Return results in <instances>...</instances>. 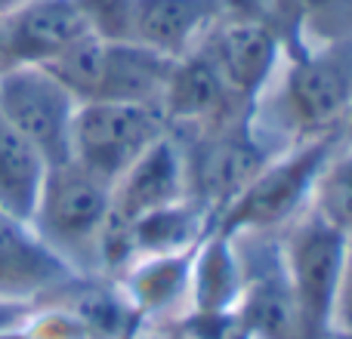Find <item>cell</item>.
Returning a JSON list of instances; mask_svg holds the SVG:
<instances>
[{
	"instance_id": "6da1fadb",
	"label": "cell",
	"mask_w": 352,
	"mask_h": 339,
	"mask_svg": "<svg viewBox=\"0 0 352 339\" xmlns=\"http://www.w3.org/2000/svg\"><path fill=\"white\" fill-rule=\"evenodd\" d=\"M269 90L272 96H260L254 121L275 142L294 145L343 133L352 111V34L285 53Z\"/></svg>"
},
{
	"instance_id": "7a4b0ae2",
	"label": "cell",
	"mask_w": 352,
	"mask_h": 339,
	"mask_svg": "<svg viewBox=\"0 0 352 339\" xmlns=\"http://www.w3.org/2000/svg\"><path fill=\"white\" fill-rule=\"evenodd\" d=\"M111 210V185L72 158L47 167L28 225L78 278L99 274V247Z\"/></svg>"
},
{
	"instance_id": "3957f363",
	"label": "cell",
	"mask_w": 352,
	"mask_h": 339,
	"mask_svg": "<svg viewBox=\"0 0 352 339\" xmlns=\"http://www.w3.org/2000/svg\"><path fill=\"white\" fill-rule=\"evenodd\" d=\"M343 133L285 145L210 222V229L235 237L244 231H281L309 207L312 188Z\"/></svg>"
},
{
	"instance_id": "277c9868",
	"label": "cell",
	"mask_w": 352,
	"mask_h": 339,
	"mask_svg": "<svg viewBox=\"0 0 352 339\" xmlns=\"http://www.w3.org/2000/svg\"><path fill=\"white\" fill-rule=\"evenodd\" d=\"M173 136L179 139L182 158H186L188 198L204 207L210 222L285 148L281 142H275L272 136H266L256 127L254 111L232 117L226 124H213V127Z\"/></svg>"
},
{
	"instance_id": "5b68a950",
	"label": "cell",
	"mask_w": 352,
	"mask_h": 339,
	"mask_svg": "<svg viewBox=\"0 0 352 339\" xmlns=\"http://www.w3.org/2000/svg\"><path fill=\"white\" fill-rule=\"evenodd\" d=\"M173 59L130 40L90 34L50 62L62 86L80 102H142L158 105Z\"/></svg>"
},
{
	"instance_id": "8992f818",
	"label": "cell",
	"mask_w": 352,
	"mask_h": 339,
	"mask_svg": "<svg viewBox=\"0 0 352 339\" xmlns=\"http://www.w3.org/2000/svg\"><path fill=\"white\" fill-rule=\"evenodd\" d=\"M281 259L309 339H334V303L343 272L346 231L306 207L278 231Z\"/></svg>"
},
{
	"instance_id": "52a82bcc",
	"label": "cell",
	"mask_w": 352,
	"mask_h": 339,
	"mask_svg": "<svg viewBox=\"0 0 352 339\" xmlns=\"http://www.w3.org/2000/svg\"><path fill=\"white\" fill-rule=\"evenodd\" d=\"M164 133H170V127L158 105L80 102L72 124V161L115 185Z\"/></svg>"
},
{
	"instance_id": "ba28073f",
	"label": "cell",
	"mask_w": 352,
	"mask_h": 339,
	"mask_svg": "<svg viewBox=\"0 0 352 339\" xmlns=\"http://www.w3.org/2000/svg\"><path fill=\"white\" fill-rule=\"evenodd\" d=\"M241 262V296L235 321L250 339H309L281 259L278 231H244L232 237Z\"/></svg>"
},
{
	"instance_id": "9c48e42d",
	"label": "cell",
	"mask_w": 352,
	"mask_h": 339,
	"mask_svg": "<svg viewBox=\"0 0 352 339\" xmlns=\"http://www.w3.org/2000/svg\"><path fill=\"white\" fill-rule=\"evenodd\" d=\"M78 99L43 65L0 71V115L37 148L47 167L72 158V124Z\"/></svg>"
},
{
	"instance_id": "30bf717a",
	"label": "cell",
	"mask_w": 352,
	"mask_h": 339,
	"mask_svg": "<svg viewBox=\"0 0 352 339\" xmlns=\"http://www.w3.org/2000/svg\"><path fill=\"white\" fill-rule=\"evenodd\" d=\"M90 34L84 0H22L0 16V71L50 65Z\"/></svg>"
},
{
	"instance_id": "8fae6325",
	"label": "cell",
	"mask_w": 352,
	"mask_h": 339,
	"mask_svg": "<svg viewBox=\"0 0 352 339\" xmlns=\"http://www.w3.org/2000/svg\"><path fill=\"white\" fill-rule=\"evenodd\" d=\"M219 78L241 102L256 105L285 59V43L272 28L241 19H219L198 43Z\"/></svg>"
},
{
	"instance_id": "7c38bea8",
	"label": "cell",
	"mask_w": 352,
	"mask_h": 339,
	"mask_svg": "<svg viewBox=\"0 0 352 339\" xmlns=\"http://www.w3.org/2000/svg\"><path fill=\"white\" fill-rule=\"evenodd\" d=\"M219 19V0H124L111 40H130L167 59H179L204 40Z\"/></svg>"
},
{
	"instance_id": "4fadbf2b",
	"label": "cell",
	"mask_w": 352,
	"mask_h": 339,
	"mask_svg": "<svg viewBox=\"0 0 352 339\" xmlns=\"http://www.w3.org/2000/svg\"><path fill=\"white\" fill-rule=\"evenodd\" d=\"M158 108L173 133H188V130L213 127V124L241 117L254 111L256 105L241 102L226 86V80L219 78V71L204 56V49L195 47L192 53L173 59Z\"/></svg>"
},
{
	"instance_id": "5bb4252c",
	"label": "cell",
	"mask_w": 352,
	"mask_h": 339,
	"mask_svg": "<svg viewBox=\"0 0 352 339\" xmlns=\"http://www.w3.org/2000/svg\"><path fill=\"white\" fill-rule=\"evenodd\" d=\"M186 194H188V182H186L182 145L173 133H164L111 185L109 219L115 225L130 229V222L140 219L142 213H152L158 207L170 204V200L186 198Z\"/></svg>"
},
{
	"instance_id": "9a60e30c",
	"label": "cell",
	"mask_w": 352,
	"mask_h": 339,
	"mask_svg": "<svg viewBox=\"0 0 352 339\" xmlns=\"http://www.w3.org/2000/svg\"><path fill=\"white\" fill-rule=\"evenodd\" d=\"M78 274L53 256L25 219L0 210V296L41 303Z\"/></svg>"
},
{
	"instance_id": "2e32d148",
	"label": "cell",
	"mask_w": 352,
	"mask_h": 339,
	"mask_svg": "<svg viewBox=\"0 0 352 339\" xmlns=\"http://www.w3.org/2000/svg\"><path fill=\"white\" fill-rule=\"evenodd\" d=\"M198 247V244H195ZM192 247V250H195ZM192 250L164 256L133 259L115 278L118 290L140 321H164L176 309L188 305V274H192Z\"/></svg>"
},
{
	"instance_id": "e0dca14e",
	"label": "cell",
	"mask_w": 352,
	"mask_h": 339,
	"mask_svg": "<svg viewBox=\"0 0 352 339\" xmlns=\"http://www.w3.org/2000/svg\"><path fill=\"white\" fill-rule=\"evenodd\" d=\"M241 296V262L229 235L207 229V235L192 250L188 274V315L223 318L232 315Z\"/></svg>"
},
{
	"instance_id": "ac0fdd59",
	"label": "cell",
	"mask_w": 352,
	"mask_h": 339,
	"mask_svg": "<svg viewBox=\"0 0 352 339\" xmlns=\"http://www.w3.org/2000/svg\"><path fill=\"white\" fill-rule=\"evenodd\" d=\"M207 229H210L207 210L186 194V198L170 200V204L133 219L127 229L130 250H133V259L164 256V253H186V250H192L207 235Z\"/></svg>"
},
{
	"instance_id": "d6986e66",
	"label": "cell",
	"mask_w": 352,
	"mask_h": 339,
	"mask_svg": "<svg viewBox=\"0 0 352 339\" xmlns=\"http://www.w3.org/2000/svg\"><path fill=\"white\" fill-rule=\"evenodd\" d=\"M43 176L47 161L0 115V210L28 222Z\"/></svg>"
},
{
	"instance_id": "ffe728a7",
	"label": "cell",
	"mask_w": 352,
	"mask_h": 339,
	"mask_svg": "<svg viewBox=\"0 0 352 339\" xmlns=\"http://www.w3.org/2000/svg\"><path fill=\"white\" fill-rule=\"evenodd\" d=\"M309 207L340 231H352V148L343 139L318 173Z\"/></svg>"
},
{
	"instance_id": "44dd1931",
	"label": "cell",
	"mask_w": 352,
	"mask_h": 339,
	"mask_svg": "<svg viewBox=\"0 0 352 339\" xmlns=\"http://www.w3.org/2000/svg\"><path fill=\"white\" fill-rule=\"evenodd\" d=\"M337 336H352V231L346 235L343 272H340V287H337V303H334V339Z\"/></svg>"
},
{
	"instance_id": "7402d4cb",
	"label": "cell",
	"mask_w": 352,
	"mask_h": 339,
	"mask_svg": "<svg viewBox=\"0 0 352 339\" xmlns=\"http://www.w3.org/2000/svg\"><path fill=\"white\" fill-rule=\"evenodd\" d=\"M34 309H37V303H31V299H6V296H0V336L12 334V330H22Z\"/></svg>"
},
{
	"instance_id": "603a6c76",
	"label": "cell",
	"mask_w": 352,
	"mask_h": 339,
	"mask_svg": "<svg viewBox=\"0 0 352 339\" xmlns=\"http://www.w3.org/2000/svg\"><path fill=\"white\" fill-rule=\"evenodd\" d=\"M133 339H188L182 330H176V334H152V336H133Z\"/></svg>"
},
{
	"instance_id": "cb8c5ba5",
	"label": "cell",
	"mask_w": 352,
	"mask_h": 339,
	"mask_svg": "<svg viewBox=\"0 0 352 339\" xmlns=\"http://www.w3.org/2000/svg\"><path fill=\"white\" fill-rule=\"evenodd\" d=\"M343 142L352 148V111H349V117H346V124H343Z\"/></svg>"
},
{
	"instance_id": "d4e9b609",
	"label": "cell",
	"mask_w": 352,
	"mask_h": 339,
	"mask_svg": "<svg viewBox=\"0 0 352 339\" xmlns=\"http://www.w3.org/2000/svg\"><path fill=\"white\" fill-rule=\"evenodd\" d=\"M0 339H25V327L22 330H12V334H3Z\"/></svg>"
},
{
	"instance_id": "484cf974",
	"label": "cell",
	"mask_w": 352,
	"mask_h": 339,
	"mask_svg": "<svg viewBox=\"0 0 352 339\" xmlns=\"http://www.w3.org/2000/svg\"><path fill=\"white\" fill-rule=\"evenodd\" d=\"M337 339H352V336H337Z\"/></svg>"
}]
</instances>
